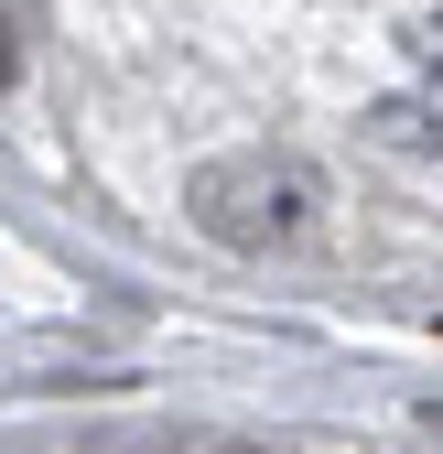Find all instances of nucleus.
I'll return each mask as SVG.
<instances>
[{
    "label": "nucleus",
    "instance_id": "obj_3",
    "mask_svg": "<svg viewBox=\"0 0 443 454\" xmlns=\"http://www.w3.org/2000/svg\"><path fill=\"white\" fill-rule=\"evenodd\" d=\"M22 87V33H12V12H0V98Z\"/></svg>",
    "mask_w": 443,
    "mask_h": 454
},
{
    "label": "nucleus",
    "instance_id": "obj_1",
    "mask_svg": "<svg viewBox=\"0 0 443 454\" xmlns=\"http://www.w3.org/2000/svg\"><path fill=\"white\" fill-rule=\"evenodd\" d=\"M184 227L238 260H270V249H303L324 227V174L303 152H216L184 174Z\"/></svg>",
    "mask_w": 443,
    "mask_h": 454
},
{
    "label": "nucleus",
    "instance_id": "obj_2",
    "mask_svg": "<svg viewBox=\"0 0 443 454\" xmlns=\"http://www.w3.org/2000/svg\"><path fill=\"white\" fill-rule=\"evenodd\" d=\"M368 130L390 141V152H443V22L422 33V98H390Z\"/></svg>",
    "mask_w": 443,
    "mask_h": 454
},
{
    "label": "nucleus",
    "instance_id": "obj_4",
    "mask_svg": "<svg viewBox=\"0 0 443 454\" xmlns=\"http://www.w3.org/2000/svg\"><path fill=\"white\" fill-rule=\"evenodd\" d=\"M238 454H292V443H238Z\"/></svg>",
    "mask_w": 443,
    "mask_h": 454
}]
</instances>
